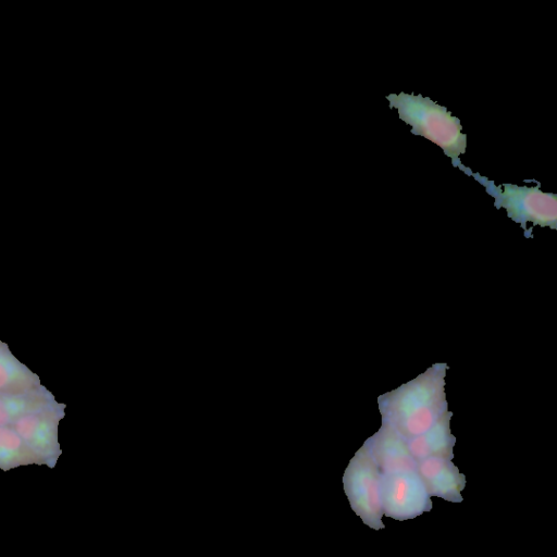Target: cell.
I'll return each mask as SVG.
<instances>
[{"instance_id":"obj_1","label":"cell","mask_w":557,"mask_h":557,"mask_svg":"<svg viewBox=\"0 0 557 557\" xmlns=\"http://www.w3.org/2000/svg\"><path fill=\"white\" fill-rule=\"evenodd\" d=\"M447 364L435 363L425 372L379 397L382 423L404 440L419 436L448 411L445 395Z\"/></svg>"},{"instance_id":"obj_2","label":"cell","mask_w":557,"mask_h":557,"mask_svg":"<svg viewBox=\"0 0 557 557\" xmlns=\"http://www.w3.org/2000/svg\"><path fill=\"white\" fill-rule=\"evenodd\" d=\"M389 106L397 109L400 120L411 126V133L436 144L444 153L459 166V156L466 152L467 135L463 134L460 120L445 107L428 97L405 92L391 94Z\"/></svg>"},{"instance_id":"obj_3","label":"cell","mask_w":557,"mask_h":557,"mask_svg":"<svg viewBox=\"0 0 557 557\" xmlns=\"http://www.w3.org/2000/svg\"><path fill=\"white\" fill-rule=\"evenodd\" d=\"M470 175L485 186L486 191L495 198V207L504 208L508 218L519 223L524 230L528 222L542 227L557 228L556 194L542 191L540 184L534 187L507 183L496 186L494 182L475 173Z\"/></svg>"},{"instance_id":"obj_4","label":"cell","mask_w":557,"mask_h":557,"mask_svg":"<svg viewBox=\"0 0 557 557\" xmlns=\"http://www.w3.org/2000/svg\"><path fill=\"white\" fill-rule=\"evenodd\" d=\"M343 484L351 509L362 522L376 531L384 529L381 471L366 443L349 461Z\"/></svg>"},{"instance_id":"obj_5","label":"cell","mask_w":557,"mask_h":557,"mask_svg":"<svg viewBox=\"0 0 557 557\" xmlns=\"http://www.w3.org/2000/svg\"><path fill=\"white\" fill-rule=\"evenodd\" d=\"M383 515L398 521L432 509V500L418 470L381 473Z\"/></svg>"},{"instance_id":"obj_6","label":"cell","mask_w":557,"mask_h":557,"mask_svg":"<svg viewBox=\"0 0 557 557\" xmlns=\"http://www.w3.org/2000/svg\"><path fill=\"white\" fill-rule=\"evenodd\" d=\"M64 404L28 413L11 426L38 459L57 458L60 454L58 428L64 417Z\"/></svg>"},{"instance_id":"obj_7","label":"cell","mask_w":557,"mask_h":557,"mask_svg":"<svg viewBox=\"0 0 557 557\" xmlns=\"http://www.w3.org/2000/svg\"><path fill=\"white\" fill-rule=\"evenodd\" d=\"M417 470L430 496L451 503L463 500L461 492L466 486V478L451 459L429 457L418 461Z\"/></svg>"},{"instance_id":"obj_8","label":"cell","mask_w":557,"mask_h":557,"mask_svg":"<svg viewBox=\"0 0 557 557\" xmlns=\"http://www.w3.org/2000/svg\"><path fill=\"white\" fill-rule=\"evenodd\" d=\"M364 443L381 473L417 470L418 462L410 455L405 440L391 426L382 423Z\"/></svg>"},{"instance_id":"obj_9","label":"cell","mask_w":557,"mask_h":557,"mask_svg":"<svg viewBox=\"0 0 557 557\" xmlns=\"http://www.w3.org/2000/svg\"><path fill=\"white\" fill-rule=\"evenodd\" d=\"M453 413L447 411L428 432L405 440L407 448L418 462L429 457L454 458L456 437L450 432V418Z\"/></svg>"},{"instance_id":"obj_10","label":"cell","mask_w":557,"mask_h":557,"mask_svg":"<svg viewBox=\"0 0 557 557\" xmlns=\"http://www.w3.org/2000/svg\"><path fill=\"white\" fill-rule=\"evenodd\" d=\"M46 387L37 391L0 394V426H11L20 418L58 405Z\"/></svg>"},{"instance_id":"obj_11","label":"cell","mask_w":557,"mask_h":557,"mask_svg":"<svg viewBox=\"0 0 557 557\" xmlns=\"http://www.w3.org/2000/svg\"><path fill=\"white\" fill-rule=\"evenodd\" d=\"M45 388L39 376L21 362L9 346L0 341V394Z\"/></svg>"},{"instance_id":"obj_12","label":"cell","mask_w":557,"mask_h":557,"mask_svg":"<svg viewBox=\"0 0 557 557\" xmlns=\"http://www.w3.org/2000/svg\"><path fill=\"white\" fill-rule=\"evenodd\" d=\"M38 458L24 443L13 426H0V467L8 469Z\"/></svg>"}]
</instances>
